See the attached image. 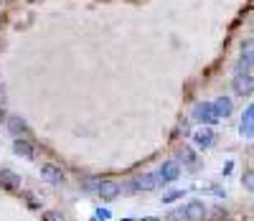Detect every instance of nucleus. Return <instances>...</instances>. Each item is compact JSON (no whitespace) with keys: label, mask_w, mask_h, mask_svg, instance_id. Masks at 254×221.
Listing matches in <instances>:
<instances>
[{"label":"nucleus","mask_w":254,"mask_h":221,"mask_svg":"<svg viewBox=\"0 0 254 221\" xmlns=\"http://www.w3.org/2000/svg\"><path fill=\"white\" fill-rule=\"evenodd\" d=\"M193 120L196 122H201V125H216L219 122V117H216V112H214V104L211 102H198L196 107H193Z\"/></svg>","instance_id":"f257e3e1"},{"label":"nucleus","mask_w":254,"mask_h":221,"mask_svg":"<svg viewBox=\"0 0 254 221\" xmlns=\"http://www.w3.org/2000/svg\"><path fill=\"white\" fill-rule=\"evenodd\" d=\"M41 178H44L46 183H51V186H64V183H66L64 170L59 165H54V163H44V165H41Z\"/></svg>","instance_id":"f03ea898"},{"label":"nucleus","mask_w":254,"mask_h":221,"mask_svg":"<svg viewBox=\"0 0 254 221\" xmlns=\"http://www.w3.org/2000/svg\"><path fill=\"white\" fill-rule=\"evenodd\" d=\"M155 173H158L160 183L165 186V183H173V181H178V178H181V165H178V160H165Z\"/></svg>","instance_id":"7ed1b4c3"},{"label":"nucleus","mask_w":254,"mask_h":221,"mask_svg":"<svg viewBox=\"0 0 254 221\" xmlns=\"http://www.w3.org/2000/svg\"><path fill=\"white\" fill-rule=\"evenodd\" d=\"M231 86H234V92L239 97H249L254 92V76L249 72H242V74H234V81H231Z\"/></svg>","instance_id":"20e7f679"},{"label":"nucleus","mask_w":254,"mask_h":221,"mask_svg":"<svg viewBox=\"0 0 254 221\" xmlns=\"http://www.w3.org/2000/svg\"><path fill=\"white\" fill-rule=\"evenodd\" d=\"M206 214H208V209H206L203 201H190L183 209V219L186 221H206Z\"/></svg>","instance_id":"39448f33"},{"label":"nucleus","mask_w":254,"mask_h":221,"mask_svg":"<svg viewBox=\"0 0 254 221\" xmlns=\"http://www.w3.org/2000/svg\"><path fill=\"white\" fill-rule=\"evenodd\" d=\"M214 143H216V135H214V130H211V127H201L198 132H193V145L198 150H208Z\"/></svg>","instance_id":"423d86ee"},{"label":"nucleus","mask_w":254,"mask_h":221,"mask_svg":"<svg viewBox=\"0 0 254 221\" xmlns=\"http://www.w3.org/2000/svg\"><path fill=\"white\" fill-rule=\"evenodd\" d=\"M97 193H99L102 201H115L122 191H120V183H115V181H99Z\"/></svg>","instance_id":"0eeeda50"},{"label":"nucleus","mask_w":254,"mask_h":221,"mask_svg":"<svg viewBox=\"0 0 254 221\" xmlns=\"http://www.w3.org/2000/svg\"><path fill=\"white\" fill-rule=\"evenodd\" d=\"M5 122H8V130H10V135H13V138H26V135H28V125H26V120H23V117H18V115H8V117H5Z\"/></svg>","instance_id":"6e6552de"},{"label":"nucleus","mask_w":254,"mask_h":221,"mask_svg":"<svg viewBox=\"0 0 254 221\" xmlns=\"http://www.w3.org/2000/svg\"><path fill=\"white\" fill-rule=\"evenodd\" d=\"M239 135L242 138H252L254 135V104H249L242 115V125H239Z\"/></svg>","instance_id":"1a4fd4ad"},{"label":"nucleus","mask_w":254,"mask_h":221,"mask_svg":"<svg viewBox=\"0 0 254 221\" xmlns=\"http://www.w3.org/2000/svg\"><path fill=\"white\" fill-rule=\"evenodd\" d=\"M13 152H15V155H20V158H26V160H33L36 158V150H33V145L26 138H15L13 140Z\"/></svg>","instance_id":"9d476101"},{"label":"nucleus","mask_w":254,"mask_h":221,"mask_svg":"<svg viewBox=\"0 0 254 221\" xmlns=\"http://www.w3.org/2000/svg\"><path fill=\"white\" fill-rule=\"evenodd\" d=\"M211 104H214V112H216V117H219V120L231 117V112H234V104H231V99H229V97H219V99H214Z\"/></svg>","instance_id":"9b49d317"},{"label":"nucleus","mask_w":254,"mask_h":221,"mask_svg":"<svg viewBox=\"0 0 254 221\" xmlns=\"http://www.w3.org/2000/svg\"><path fill=\"white\" fill-rule=\"evenodd\" d=\"M135 183H137V188H140V191H153V188L163 186V183H160V178H158V173H142Z\"/></svg>","instance_id":"f8f14e48"},{"label":"nucleus","mask_w":254,"mask_h":221,"mask_svg":"<svg viewBox=\"0 0 254 221\" xmlns=\"http://www.w3.org/2000/svg\"><path fill=\"white\" fill-rule=\"evenodd\" d=\"M176 158L181 160V163H186V165H190V168H196V152H193V147L190 145H181L178 150H176Z\"/></svg>","instance_id":"ddd939ff"},{"label":"nucleus","mask_w":254,"mask_h":221,"mask_svg":"<svg viewBox=\"0 0 254 221\" xmlns=\"http://www.w3.org/2000/svg\"><path fill=\"white\" fill-rule=\"evenodd\" d=\"M0 186H5V188H18L20 186V175H15L13 170H0Z\"/></svg>","instance_id":"4468645a"},{"label":"nucleus","mask_w":254,"mask_h":221,"mask_svg":"<svg viewBox=\"0 0 254 221\" xmlns=\"http://www.w3.org/2000/svg\"><path fill=\"white\" fill-rule=\"evenodd\" d=\"M242 61H247L249 66H254V38L242 43Z\"/></svg>","instance_id":"2eb2a0df"},{"label":"nucleus","mask_w":254,"mask_h":221,"mask_svg":"<svg viewBox=\"0 0 254 221\" xmlns=\"http://www.w3.org/2000/svg\"><path fill=\"white\" fill-rule=\"evenodd\" d=\"M242 183H244V188H247V191H252V193H254V170H247V173L242 175Z\"/></svg>","instance_id":"dca6fc26"},{"label":"nucleus","mask_w":254,"mask_h":221,"mask_svg":"<svg viewBox=\"0 0 254 221\" xmlns=\"http://www.w3.org/2000/svg\"><path fill=\"white\" fill-rule=\"evenodd\" d=\"M178 198H183V191H171V193L163 196V204H173V201H178Z\"/></svg>","instance_id":"f3484780"},{"label":"nucleus","mask_w":254,"mask_h":221,"mask_svg":"<svg viewBox=\"0 0 254 221\" xmlns=\"http://www.w3.org/2000/svg\"><path fill=\"white\" fill-rule=\"evenodd\" d=\"M44 221H64V216L59 211H46L44 214Z\"/></svg>","instance_id":"a211bd4d"},{"label":"nucleus","mask_w":254,"mask_h":221,"mask_svg":"<svg viewBox=\"0 0 254 221\" xmlns=\"http://www.w3.org/2000/svg\"><path fill=\"white\" fill-rule=\"evenodd\" d=\"M110 216H112L110 209H97V216H94V219H97V221H107Z\"/></svg>","instance_id":"6ab92c4d"},{"label":"nucleus","mask_w":254,"mask_h":221,"mask_svg":"<svg viewBox=\"0 0 254 221\" xmlns=\"http://www.w3.org/2000/svg\"><path fill=\"white\" fill-rule=\"evenodd\" d=\"M142 221H160V219H155V216H145Z\"/></svg>","instance_id":"aec40b11"},{"label":"nucleus","mask_w":254,"mask_h":221,"mask_svg":"<svg viewBox=\"0 0 254 221\" xmlns=\"http://www.w3.org/2000/svg\"><path fill=\"white\" fill-rule=\"evenodd\" d=\"M3 117H5V112H3V109H0V120H3Z\"/></svg>","instance_id":"412c9836"},{"label":"nucleus","mask_w":254,"mask_h":221,"mask_svg":"<svg viewBox=\"0 0 254 221\" xmlns=\"http://www.w3.org/2000/svg\"><path fill=\"white\" fill-rule=\"evenodd\" d=\"M122 221H132V219H122Z\"/></svg>","instance_id":"4be33fe9"},{"label":"nucleus","mask_w":254,"mask_h":221,"mask_svg":"<svg viewBox=\"0 0 254 221\" xmlns=\"http://www.w3.org/2000/svg\"><path fill=\"white\" fill-rule=\"evenodd\" d=\"M252 152H254V150H252Z\"/></svg>","instance_id":"5701e85b"}]
</instances>
